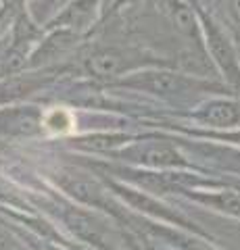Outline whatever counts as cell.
Listing matches in <instances>:
<instances>
[{
	"label": "cell",
	"instance_id": "13",
	"mask_svg": "<svg viewBox=\"0 0 240 250\" xmlns=\"http://www.w3.org/2000/svg\"><path fill=\"white\" fill-rule=\"evenodd\" d=\"M232 140H236V142H240V134H236V136H232Z\"/></svg>",
	"mask_w": 240,
	"mask_h": 250
},
{
	"label": "cell",
	"instance_id": "5",
	"mask_svg": "<svg viewBox=\"0 0 240 250\" xmlns=\"http://www.w3.org/2000/svg\"><path fill=\"white\" fill-rule=\"evenodd\" d=\"M207 36H209V46H211L213 59L219 62V67L223 69V73L230 77V82L240 83V69H238V62L234 57V50H232L228 40L213 25H207Z\"/></svg>",
	"mask_w": 240,
	"mask_h": 250
},
{
	"label": "cell",
	"instance_id": "4",
	"mask_svg": "<svg viewBox=\"0 0 240 250\" xmlns=\"http://www.w3.org/2000/svg\"><path fill=\"white\" fill-rule=\"evenodd\" d=\"M128 85H136V88L149 90L154 94H177L190 88V85H195V82H188L186 77L174 73H149L144 77L128 82Z\"/></svg>",
	"mask_w": 240,
	"mask_h": 250
},
{
	"label": "cell",
	"instance_id": "3",
	"mask_svg": "<svg viewBox=\"0 0 240 250\" xmlns=\"http://www.w3.org/2000/svg\"><path fill=\"white\" fill-rule=\"evenodd\" d=\"M65 221H67V228L71 229L75 236H80L82 240H86L103 250H113L111 244L107 242V231L103 229V225H100L94 217L73 208V210H67Z\"/></svg>",
	"mask_w": 240,
	"mask_h": 250
},
{
	"label": "cell",
	"instance_id": "10",
	"mask_svg": "<svg viewBox=\"0 0 240 250\" xmlns=\"http://www.w3.org/2000/svg\"><path fill=\"white\" fill-rule=\"evenodd\" d=\"M174 21H175V27L184 31V34H192L195 31V21H192V13L184 6H177L174 11Z\"/></svg>",
	"mask_w": 240,
	"mask_h": 250
},
{
	"label": "cell",
	"instance_id": "1",
	"mask_svg": "<svg viewBox=\"0 0 240 250\" xmlns=\"http://www.w3.org/2000/svg\"><path fill=\"white\" fill-rule=\"evenodd\" d=\"M59 186L63 188L67 194H71L73 198L86 202V205H94V207H103L105 205V190L94 177H90L82 171L75 169H65L57 175Z\"/></svg>",
	"mask_w": 240,
	"mask_h": 250
},
{
	"label": "cell",
	"instance_id": "7",
	"mask_svg": "<svg viewBox=\"0 0 240 250\" xmlns=\"http://www.w3.org/2000/svg\"><path fill=\"white\" fill-rule=\"evenodd\" d=\"M123 65H126V59L119 50H100V52H94L92 57L88 59L86 67L88 71L94 75V77H109V75H117Z\"/></svg>",
	"mask_w": 240,
	"mask_h": 250
},
{
	"label": "cell",
	"instance_id": "9",
	"mask_svg": "<svg viewBox=\"0 0 240 250\" xmlns=\"http://www.w3.org/2000/svg\"><path fill=\"white\" fill-rule=\"evenodd\" d=\"M126 142V136L119 134V136H92L82 140L80 146L84 148H92V150H109V148H115Z\"/></svg>",
	"mask_w": 240,
	"mask_h": 250
},
{
	"label": "cell",
	"instance_id": "8",
	"mask_svg": "<svg viewBox=\"0 0 240 250\" xmlns=\"http://www.w3.org/2000/svg\"><path fill=\"white\" fill-rule=\"evenodd\" d=\"M203 200L213 207H218L223 213L240 217V194H236V192H219V194H215V196H207Z\"/></svg>",
	"mask_w": 240,
	"mask_h": 250
},
{
	"label": "cell",
	"instance_id": "6",
	"mask_svg": "<svg viewBox=\"0 0 240 250\" xmlns=\"http://www.w3.org/2000/svg\"><path fill=\"white\" fill-rule=\"evenodd\" d=\"M198 117L209 125L228 127V125L240 121V106L230 103V100H215V103H209Z\"/></svg>",
	"mask_w": 240,
	"mask_h": 250
},
{
	"label": "cell",
	"instance_id": "11",
	"mask_svg": "<svg viewBox=\"0 0 240 250\" xmlns=\"http://www.w3.org/2000/svg\"><path fill=\"white\" fill-rule=\"evenodd\" d=\"M230 6H232V13H234V17L240 21V0H230Z\"/></svg>",
	"mask_w": 240,
	"mask_h": 250
},
{
	"label": "cell",
	"instance_id": "12",
	"mask_svg": "<svg viewBox=\"0 0 240 250\" xmlns=\"http://www.w3.org/2000/svg\"><path fill=\"white\" fill-rule=\"evenodd\" d=\"M142 250H154V248H153L151 244H144V246H142Z\"/></svg>",
	"mask_w": 240,
	"mask_h": 250
},
{
	"label": "cell",
	"instance_id": "2",
	"mask_svg": "<svg viewBox=\"0 0 240 250\" xmlns=\"http://www.w3.org/2000/svg\"><path fill=\"white\" fill-rule=\"evenodd\" d=\"M123 156L142 163L149 167H182L186 165L184 156L175 150L174 146H169L165 142H142L134 144L130 150L123 152Z\"/></svg>",
	"mask_w": 240,
	"mask_h": 250
}]
</instances>
